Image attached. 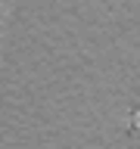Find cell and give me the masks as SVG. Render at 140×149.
<instances>
[{
	"mask_svg": "<svg viewBox=\"0 0 140 149\" xmlns=\"http://www.w3.org/2000/svg\"><path fill=\"white\" fill-rule=\"evenodd\" d=\"M131 127H134V130H140V109L131 115Z\"/></svg>",
	"mask_w": 140,
	"mask_h": 149,
	"instance_id": "cell-1",
	"label": "cell"
}]
</instances>
